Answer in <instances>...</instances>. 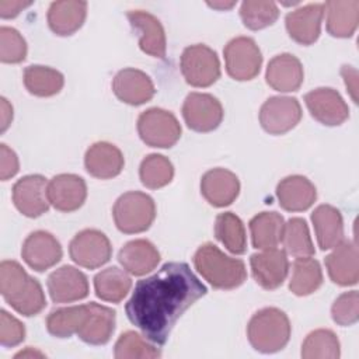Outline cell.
<instances>
[{
    "label": "cell",
    "instance_id": "6da1fadb",
    "mask_svg": "<svg viewBox=\"0 0 359 359\" xmlns=\"http://www.w3.org/2000/svg\"><path fill=\"white\" fill-rule=\"evenodd\" d=\"M206 292L188 264L167 262L154 275L137 280L125 311L149 341L164 345L177 320Z\"/></svg>",
    "mask_w": 359,
    "mask_h": 359
},
{
    "label": "cell",
    "instance_id": "7a4b0ae2",
    "mask_svg": "<svg viewBox=\"0 0 359 359\" xmlns=\"http://www.w3.org/2000/svg\"><path fill=\"white\" fill-rule=\"evenodd\" d=\"M0 292L8 306L25 317L39 314L46 306L41 283L17 261L6 259L0 264Z\"/></svg>",
    "mask_w": 359,
    "mask_h": 359
},
{
    "label": "cell",
    "instance_id": "3957f363",
    "mask_svg": "<svg viewBox=\"0 0 359 359\" xmlns=\"http://www.w3.org/2000/svg\"><path fill=\"white\" fill-rule=\"evenodd\" d=\"M194 265L205 280L216 289H236L247 279L245 264L238 258L226 255L212 243H205L196 250Z\"/></svg>",
    "mask_w": 359,
    "mask_h": 359
},
{
    "label": "cell",
    "instance_id": "277c9868",
    "mask_svg": "<svg viewBox=\"0 0 359 359\" xmlns=\"http://www.w3.org/2000/svg\"><path fill=\"white\" fill-rule=\"evenodd\" d=\"M289 317L276 307H265L257 311L248 325L247 337L251 346L262 353H273L286 346L290 338Z\"/></svg>",
    "mask_w": 359,
    "mask_h": 359
},
{
    "label": "cell",
    "instance_id": "5b68a950",
    "mask_svg": "<svg viewBox=\"0 0 359 359\" xmlns=\"http://www.w3.org/2000/svg\"><path fill=\"white\" fill-rule=\"evenodd\" d=\"M112 216L119 231L125 234L143 233L156 219V203L144 192L129 191L116 199Z\"/></svg>",
    "mask_w": 359,
    "mask_h": 359
},
{
    "label": "cell",
    "instance_id": "8992f818",
    "mask_svg": "<svg viewBox=\"0 0 359 359\" xmlns=\"http://www.w3.org/2000/svg\"><path fill=\"white\" fill-rule=\"evenodd\" d=\"M140 139L151 147H172L181 137V125L170 111L149 108L137 118Z\"/></svg>",
    "mask_w": 359,
    "mask_h": 359
},
{
    "label": "cell",
    "instance_id": "52a82bcc",
    "mask_svg": "<svg viewBox=\"0 0 359 359\" xmlns=\"http://www.w3.org/2000/svg\"><path fill=\"white\" fill-rule=\"evenodd\" d=\"M181 72L192 87H209L220 77V62L216 52L203 45L187 46L181 55Z\"/></svg>",
    "mask_w": 359,
    "mask_h": 359
},
{
    "label": "cell",
    "instance_id": "ba28073f",
    "mask_svg": "<svg viewBox=\"0 0 359 359\" xmlns=\"http://www.w3.org/2000/svg\"><path fill=\"white\" fill-rule=\"evenodd\" d=\"M227 74L238 81L252 80L258 76L262 65V55L250 36L233 38L223 49Z\"/></svg>",
    "mask_w": 359,
    "mask_h": 359
},
{
    "label": "cell",
    "instance_id": "9c48e42d",
    "mask_svg": "<svg viewBox=\"0 0 359 359\" xmlns=\"http://www.w3.org/2000/svg\"><path fill=\"white\" fill-rule=\"evenodd\" d=\"M69 254L77 265L95 269L111 259L112 247L108 237L95 229L79 231L69 244Z\"/></svg>",
    "mask_w": 359,
    "mask_h": 359
},
{
    "label": "cell",
    "instance_id": "30bf717a",
    "mask_svg": "<svg viewBox=\"0 0 359 359\" xmlns=\"http://www.w3.org/2000/svg\"><path fill=\"white\" fill-rule=\"evenodd\" d=\"M220 101L206 93H191L182 104V116L187 126L195 132H212L223 119Z\"/></svg>",
    "mask_w": 359,
    "mask_h": 359
},
{
    "label": "cell",
    "instance_id": "8fae6325",
    "mask_svg": "<svg viewBox=\"0 0 359 359\" xmlns=\"http://www.w3.org/2000/svg\"><path fill=\"white\" fill-rule=\"evenodd\" d=\"M302 119V107L294 97H271L259 109V122L265 132L283 135L292 130Z\"/></svg>",
    "mask_w": 359,
    "mask_h": 359
},
{
    "label": "cell",
    "instance_id": "7c38bea8",
    "mask_svg": "<svg viewBox=\"0 0 359 359\" xmlns=\"http://www.w3.org/2000/svg\"><path fill=\"white\" fill-rule=\"evenodd\" d=\"M13 202L27 217H39L49 209L48 182L39 174L20 178L13 187Z\"/></svg>",
    "mask_w": 359,
    "mask_h": 359
},
{
    "label": "cell",
    "instance_id": "4fadbf2b",
    "mask_svg": "<svg viewBox=\"0 0 359 359\" xmlns=\"http://www.w3.org/2000/svg\"><path fill=\"white\" fill-rule=\"evenodd\" d=\"M311 116L323 125L338 126L349 118V108L341 94L330 87H318L304 95Z\"/></svg>",
    "mask_w": 359,
    "mask_h": 359
},
{
    "label": "cell",
    "instance_id": "5bb4252c",
    "mask_svg": "<svg viewBox=\"0 0 359 359\" xmlns=\"http://www.w3.org/2000/svg\"><path fill=\"white\" fill-rule=\"evenodd\" d=\"M21 255L29 268L43 272L55 266L62 259L63 251L60 243L53 234L45 230H36L25 238Z\"/></svg>",
    "mask_w": 359,
    "mask_h": 359
},
{
    "label": "cell",
    "instance_id": "9a60e30c",
    "mask_svg": "<svg viewBox=\"0 0 359 359\" xmlns=\"http://www.w3.org/2000/svg\"><path fill=\"white\" fill-rule=\"evenodd\" d=\"M250 265L255 282L266 290L278 289L285 282L289 272L286 252L279 248H268L252 254Z\"/></svg>",
    "mask_w": 359,
    "mask_h": 359
},
{
    "label": "cell",
    "instance_id": "2e32d148",
    "mask_svg": "<svg viewBox=\"0 0 359 359\" xmlns=\"http://www.w3.org/2000/svg\"><path fill=\"white\" fill-rule=\"evenodd\" d=\"M48 292L55 303H72L87 297L88 279L72 265H63L53 271L48 278Z\"/></svg>",
    "mask_w": 359,
    "mask_h": 359
},
{
    "label": "cell",
    "instance_id": "e0dca14e",
    "mask_svg": "<svg viewBox=\"0 0 359 359\" xmlns=\"http://www.w3.org/2000/svg\"><path fill=\"white\" fill-rule=\"evenodd\" d=\"M87 198L86 181L76 174H59L48 182L49 203L60 212H74Z\"/></svg>",
    "mask_w": 359,
    "mask_h": 359
},
{
    "label": "cell",
    "instance_id": "ac0fdd59",
    "mask_svg": "<svg viewBox=\"0 0 359 359\" xmlns=\"http://www.w3.org/2000/svg\"><path fill=\"white\" fill-rule=\"evenodd\" d=\"M324 17V4L311 3L299 7L285 17V24L289 36L300 45L314 43L321 32Z\"/></svg>",
    "mask_w": 359,
    "mask_h": 359
},
{
    "label": "cell",
    "instance_id": "d6986e66",
    "mask_svg": "<svg viewBox=\"0 0 359 359\" xmlns=\"http://www.w3.org/2000/svg\"><path fill=\"white\" fill-rule=\"evenodd\" d=\"M114 94L125 104L142 105L156 93L151 79L142 70L126 67L119 70L112 80Z\"/></svg>",
    "mask_w": 359,
    "mask_h": 359
},
{
    "label": "cell",
    "instance_id": "ffe728a7",
    "mask_svg": "<svg viewBox=\"0 0 359 359\" xmlns=\"http://www.w3.org/2000/svg\"><path fill=\"white\" fill-rule=\"evenodd\" d=\"M126 17L132 28L139 34L140 49L153 57L163 59L167 42L161 22L153 14L143 10H130Z\"/></svg>",
    "mask_w": 359,
    "mask_h": 359
},
{
    "label": "cell",
    "instance_id": "44dd1931",
    "mask_svg": "<svg viewBox=\"0 0 359 359\" xmlns=\"http://www.w3.org/2000/svg\"><path fill=\"white\" fill-rule=\"evenodd\" d=\"M201 192L212 206L224 208L238 196L240 181L234 172L226 168H213L202 175Z\"/></svg>",
    "mask_w": 359,
    "mask_h": 359
},
{
    "label": "cell",
    "instance_id": "7402d4cb",
    "mask_svg": "<svg viewBox=\"0 0 359 359\" xmlns=\"http://www.w3.org/2000/svg\"><path fill=\"white\" fill-rule=\"evenodd\" d=\"M325 266L331 280L339 286H352L359 280L358 247L355 241L342 240L325 257Z\"/></svg>",
    "mask_w": 359,
    "mask_h": 359
},
{
    "label": "cell",
    "instance_id": "603a6c76",
    "mask_svg": "<svg viewBox=\"0 0 359 359\" xmlns=\"http://www.w3.org/2000/svg\"><path fill=\"white\" fill-rule=\"evenodd\" d=\"M265 79L268 86L276 91H297L304 80L303 66L294 55L280 53L269 60Z\"/></svg>",
    "mask_w": 359,
    "mask_h": 359
},
{
    "label": "cell",
    "instance_id": "cb8c5ba5",
    "mask_svg": "<svg viewBox=\"0 0 359 359\" xmlns=\"http://www.w3.org/2000/svg\"><path fill=\"white\" fill-rule=\"evenodd\" d=\"M116 313L102 304L88 303L87 314L77 331V337L90 345L107 344L115 331Z\"/></svg>",
    "mask_w": 359,
    "mask_h": 359
},
{
    "label": "cell",
    "instance_id": "d4e9b609",
    "mask_svg": "<svg viewBox=\"0 0 359 359\" xmlns=\"http://www.w3.org/2000/svg\"><path fill=\"white\" fill-rule=\"evenodd\" d=\"M123 154L112 143L97 142L91 144L84 156V165L90 175L100 180H109L123 170Z\"/></svg>",
    "mask_w": 359,
    "mask_h": 359
},
{
    "label": "cell",
    "instance_id": "484cf974",
    "mask_svg": "<svg viewBox=\"0 0 359 359\" xmlns=\"http://www.w3.org/2000/svg\"><path fill=\"white\" fill-rule=\"evenodd\" d=\"M276 198L280 208L287 212L307 210L317 199L314 184L303 175H289L276 187Z\"/></svg>",
    "mask_w": 359,
    "mask_h": 359
},
{
    "label": "cell",
    "instance_id": "4316f807",
    "mask_svg": "<svg viewBox=\"0 0 359 359\" xmlns=\"http://www.w3.org/2000/svg\"><path fill=\"white\" fill-rule=\"evenodd\" d=\"M118 259L123 269L135 276L151 272L160 262V252L153 243L144 238L128 241L119 251Z\"/></svg>",
    "mask_w": 359,
    "mask_h": 359
},
{
    "label": "cell",
    "instance_id": "83f0119b",
    "mask_svg": "<svg viewBox=\"0 0 359 359\" xmlns=\"http://www.w3.org/2000/svg\"><path fill=\"white\" fill-rule=\"evenodd\" d=\"M87 15L86 1L62 0L53 1L48 10L49 28L60 36L74 34L84 24Z\"/></svg>",
    "mask_w": 359,
    "mask_h": 359
},
{
    "label": "cell",
    "instance_id": "f1b7e54d",
    "mask_svg": "<svg viewBox=\"0 0 359 359\" xmlns=\"http://www.w3.org/2000/svg\"><path fill=\"white\" fill-rule=\"evenodd\" d=\"M318 247L330 250L344 240V222L341 212L331 205H320L311 213Z\"/></svg>",
    "mask_w": 359,
    "mask_h": 359
},
{
    "label": "cell",
    "instance_id": "f546056e",
    "mask_svg": "<svg viewBox=\"0 0 359 359\" xmlns=\"http://www.w3.org/2000/svg\"><path fill=\"white\" fill-rule=\"evenodd\" d=\"M327 11V31L337 38H349L355 34L359 22V1L358 0H331L324 4Z\"/></svg>",
    "mask_w": 359,
    "mask_h": 359
},
{
    "label": "cell",
    "instance_id": "4dcf8cb0",
    "mask_svg": "<svg viewBox=\"0 0 359 359\" xmlns=\"http://www.w3.org/2000/svg\"><path fill=\"white\" fill-rule=\"evenodd\" d=\"M285 219L276 212H261L250 220L252 245L258 250L276 248L282 241Z\"/></svg>",
    "mask_w": 359,
    "mask_h": 359
},
{
    "label": "cell",
    "instance_id": "1f68e13d",
    "mask_svg": "<svg viewBox=\"0 0 359 359\" xmlns=\"http://www.w3.org/2000/svg\"><path fill=\"white\" fill-rule=\"evenodd\" d=\"M22 81L31 94L36 97H52L63 88L65 77L56 69L32 65L24 69Z\"/></svg>",
    "mask_w": 359,
    "mask_h": 359
},
{
    "label": "cell",
    "instance_id": "d6a6232c",
    "mask_svg": "<svg viewBox=\"0 0 359 359\" xmlns=\"http://www.w3.org/2000/svg\"><path fill=\"white\" fill-rule=\"evenodd\" d=\"M132 279L126 271L118 266L102 269L94 276V289L97 297L109 303H119L130 290Z\"/></svg>",
    "mask_w": 359,
    "mask_h": 359
},
{
    "label": "cell",
    "instance_id": "836d02e7",
    "mask_svg": "<svg viewBox=\"0 0 359 359\" xmlns=\"http://www.w3.org/2000/svg\"><path fill=\"white\" fill-rule=\"evenodd\" d=\"M215 236L231 254L241 255L247 251L244 224L241 219L231 212L217 215L215 222Z\"/></svg>",
    "mask_w": 359,
    "mask_h": 359
},
{
    "label": "cell",
    "instance_id": "e575fe53",
    "mask_svg": "<svg viewBox=\"0 0 359 359\" xmlns=\"http://www.w3.org/2000/svg\"><path fill=\"white\" fill-rule=\"evenodd\" d=\"M323 283V272L317 259L310 257L296 258L293 262L289 289L296 296H307L316 292Z\"/></svg>",
    "mask_w": 359,
    "mask_h": 359
},
{
    "label": "cell",
    "instance_id": "d590c367",
    "mask_svg": "<svg viewBox=\"0 0 359 359\" xmlns=\"http://www.w3.org/2000/svg\"><path fill=\"white\" fill-rule=\"evenodd\" d=\"M87 310L88 304H79L53 310L46 318L48 332L57 338H69L73 334H77L87 314Z\"/></svg>",
    "mask_w": 359,
    "mask_h": 359
},
{
    "label": "cell",
    "instance_id": "8d00e7d4",
    "mask_svg": "<svg viewBox=\"0 0 359 359\" xmlns=\"http://www.w3.org/2000/svg\"><path fill=\"white\" fill-rule=\"evenodd\" d=\"M282 243L286 252L296 258L311 257L316 252L307 223L302 217H292L285 223Z\"/></svg>",
    "mask_w": 359,
    "mask_h": 359
},
{
    "label": "cell",
    "instance_id": "74e56055",
    "mask_svg": "<svg viewBox=\"0 0 359 359\" xmlns=\"http://www.w3.org/2000/svg\"><path fill=\"white\" fill-rule=\"evenodd\" d=\"M339 355L338 337L327 328L310 332L302 345V358L304 359H338Z\"/></svg>",
    "mask_w": 359,
    "mask_h": 359
},
{
    "label": "cell",
    "instance_id": "f35d334b",
    "mask_svg": "<svg viewBox=\"0 0 359 359\" xmlns=\"http://www.w3.org/2000/svg\"><path fill=\"white\" fill-rule=\"evenodd\" d=\"M139 177L146 188H163L168 185L174 177L172 163L163 154H149L140 163Z\"/></svg>",
    "mask_w": 359,
    "mask_h": 359
},
{
    "label": "cell",
    "instance_id": "ab89813d",
    "mask_svg": "<svg viewBox=\"0 0 359 359\" xmlns=\"http://www.w3.org/2000/svg\"><path fill=\"white\" fill-rule=\"evenodd\" d=\"M114 356L116 359H154L161 356V351L142 338L137 332L126 331L118 338Z\"/></svg>",
    "mask_w": 359,
    "mask_h": 359
},
{
    "label": "cell",
    "instance_id": "60d3db41",
    "mask_svg": "<svg viewBox=\"0 0 359 359\" xmlns=\"http://www.w3.org/2000/svg\"><path fill=\"white\" fill-rule=\"evenodd\" d=\"M240 17L248 29L257 31L272 25L279 17V8L273 1L247 0L241 3Z\"/></svg>",
    "mask_w": 359,
    "mask_h": 359
},
{
    "label": "cell",
    "instance_id": "b9f144b4",
    "mask_svg": "<svg viewBox=\"0 0 359 359\" xmlns=\"http://www.w3.org/2000/svg\"><path fill=\"white\" fill-rule=\"evenodd\" d=\"M27 56V42L11 27L0 28V60L3 63H20Z\"/></svg>",
    "mask_w": 359,
    "mask_h": 359
},
{
    "label": "cell",
    "instance_id": "7bdbcfd3",
    "mask_svg": "<svg viewBox=\"0 0 359 359\" xmlns=\"http://www.w3.org/2000/svg\"><path fill=\"white\" fill-rule=\"evenodd\" d=\"M331 316L338 325L355 324L359 318V293L351 290L339 294L331 307Z\"/></svg>",
    "mask_w": 359,
    "mask_h": 359
},
{
    "label": "cell",
    "instance_id": "ee69618b",
    "mask_svg": "<svg viewBox=\"0 0 359 359\" xmlns=\"http://www.w3.org/2000/svg\"><path fill=\"white\" fill-rule=\"evenodd\" d=\"M25 338V327L14 316L6 310L0 311V344L6 348H13L21 344Z\"/></svg>",
    "mask_w": 359,
    "mask_h": 359
},
{
    "label": "cell",
    "instance_id": "f6af8a7d",
    "mask_svg": "<svg viewBox=\"0 0 359 359\" xmlns=\"http://www.w3.org/2000/svg\"><path fill=\"white\" fill-rule=\"evenodd\" d=\"M20 163L14 150H11L7 144H0V178L1 181H7L18 172Z\"/></svg>",
    "mask_w": 359,
    "mask_h": 359
},
{
    "label": "cell",
    "instance_id": "bcb514c9",
    "mask_svg": "<svg viewBox=\"0 0 359 359\" xmlns=\"http://www.w3.org/2000/svg\"><path fill=\"white\" fill-rule=\"evenodd\" d=\"M32 1H18V0H0V17L1 18H14L24 8L29 7Z\"/></svg>",
    "mask_w": 359,
    "mask_h": 359
},
{
    "label": "cell",
    "instance_id": "7dc6e473",
    "mask_svg": "<svg viewBox=\"0 0 359 359\" xmlns=\"http://www.w3.org/2000/svg\"><path fill=\"white\" fill-rule=\"evenodd\" d=\"M341 74L344 77L345 86L349 90V94L353 100V102H358V97H356V91H358V72L356 69H353L352 66H342L341 69Z\"/></svg>",
    "mask_w": 359,
    "mask_h": 359
},
{
    "label": "cell",
    "instance_id": "c3c4849f",
    "mask_svg": "<svg viewBox=\"0 0 359 359\" xmlns=\"http://www.w3.org/2000/svg\"><path fill=\"white\" fill-rule=\"evenodd\" d=\"M0 119H1V125H0V132H6V129L10 126L11 121H13V107L10 105V102L1 97L0 100Z\"/></svg>",
    "mask_w": 359,
    "mask_h": 359
},
{
    "label": "cell",
    "instance_id": "681fc988",
    "mask_svg": "<svg viewBox=\"0 0 359 359\" xmlns=\"http://www.w3.org/2000/svg\"><path fill=\"white\" fill-rule=\"evenodd\" d=\"M236 3L231 1V3H208V6L213 7V8H219V10H226V8H231Z\"/></svg>",
    "mask_w": 359,
    "mask_h": 359
},
{
    "label": "cell",
    "instance_id": "f907efd6",
    "mask_svg": "<svg viewBox=\"0 0 359 359\" xmlns=\"http://www.w3.org/2000/svg\"><path fill=\"white\" fill-rule=\"evenodd\" d=\"M27 355H29V356H43L41 352H36V351H34V352H32V349H31V348H28L27 351L17 353V355H15V358H21V356L24 358V356H27Z\"/></svg>",
    "mask_w": 359,
    "mask_h": 359
}]
</instances>
